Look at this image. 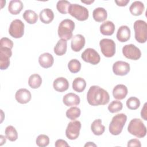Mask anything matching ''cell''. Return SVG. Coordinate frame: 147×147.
Listing matches in <instances>:
<instances>
[{"label":"cell","instance_id":"obj_1","mask_svg":"<svg viewBox=\"0 0 147 147\" xmlns=\"http://www.w3.org/2000/svg\"><path fill=\"white\" fill-rule=\"evenodd\" d=\"M88 103L92 106L105 105L109 103L110 96L107 91L98 86H92L87 94Z\"/></svg>","mask_w":147,"mask_h":147},{"label":"cell","instance_id":"obj_2","mask_svg":"<svg viewBox=\"0 0 147 147\" xmlns=\"http://www.w3.org/2000/svg\"><path fill=\"white\" fill-rule=\"evenodd\" d=\"M75 23L70 19L63 20L58 27V36L61 39L68 40L73 36L72 32L75 29Z\"/></svg>","mask_w":147,"mask_h":147},{"label":"cell","instance_id":"obj_3","mask_svg":"<svg viewBox=\"0 0 147 147\" xmlns=\"http://www.w3.org/2000/svg\"><path fill=\"white\" fill-rule=\"evenodd\" d=\"M126 121L127 116L123 113L118 114L114 116L109 127L110 133L114 136L121 134Z\"/></svg>","mask_w":147,"mask_h":147},{"label":"cell","instance_id":"obj_4","mask_svg":"<svg viewBox=\"0 0 147 147\" xmlns=\"http://www.w3.org/2000/svg\"><path fill=\"white\" fill-rule=\"evenodd\" d=\"M127 131L137 138H143L146 134V127L142 121L138 118H134L130 121Z\"/></svg>","mask_w":147,"mask_h":147},{"label":"cell","instance_id":"obj_5","mask_svg":"<svg viewBox=\"0 0 147 147\" xmlns=\"http://www.w3.org/2000/svg\"><path fill=\"white\" fill-rule=\"evenodd\" d=\"M135 38L140 43H145L147 40V24L145 21L137 20L134 23Z\"/></svg>","mask_w":147,"mask_h":147},{"label":"cell","instance_id":"obj_6","mask_svg":"<svg viewBox=\"0 0 147 147\" xmlns=\"http://www.w3.org/2000/svg\"><path fill=\"white\" fill-rule=\"evenodd\" d=\"M68 13L80 21L87 20L89 16V12L87 8L76 3L71 4Z\"/></svg>","mask_w":147,"mask_h":147},{"label":"cell","instance_id":"obj_7","mask_svg":"<svg viewBox=\"0 0 147 147\" xmlns=\"http://www.w3.org/2000/svg\"><path fill=\"white\" fill-rule=\"evenodd\" d=\"M99 45L102 54L106 57H113L115 53V43L109 38L102 39Z\"/></svg>","mask_w":147,"mask_h":147},{"label":"cell","instance_id":"obj_8","mask_svg":"<svg viewBox=\"0 0 147 147\" xmlns=\"http://www.w3.org/2000/svg\"><path fill=\"white\" fill-rule=\"evenodd\" d=\"M24 24L20 20H13L9 26V33L10 35L16 38H21L24 33Z\"/></svg>","mask_w":147,"mask_h":147},{"label":"cell","instance_id":"obj_9","mask_svg":"<svg viewBox=\"0 0 147 147\" xmlns=\"http://www.w3.org/2000/svg\"><path fill=\"white\" fill-rule=\"evenodd\" d=\"M81 123L79 121L73 120L68 124L65 130L66 137L71 140H76L79 136Z\"/></svg>","mask_w":147,"mask_h":147},{"label":"cell","instance_id":"obj_10","mask_svg":"<svg viewBox=\"0 0 147 147\" xmlns=\"http://www.w3.org/2000/svg\"><path fill=\"white\" fill-rule=\"evenodd\" d=\"M122 53L127 59L133 60H137L141 56L140 49L132 44L125 45L122 48Z\"/></svg>","mask_w":147,"mask_h":147},{"label":"cell","instance_id":"obj_11","mask_svg":"<svg viewBox=\"0 0 147 147\" xmlns=\"http://www.w3.org/2000/svg\"><path fill=\"white\" fill-rule=\"evenodd\" d=\"M82 59L86 62L92 65H96L100 62V57L99 53L92 48H87L82 53Z\"/></svg>","mask_w":147,"mask_h":147},{"label":"cell","instance_id":"obj_12","mask_svg":"<svg viewBox=\"0 0 147 147\" xmlns=\"http://www.w3.org/2000/svg\"><path fill=\"white\" fill-rule=\"evenodd\" d=\"M12 55L11 49L7 47H0V68L1 70L7 69L10 65V57Z\"/></svg>","mask_w":147,"mask_h":147},{"label":"cell","instance_id":"obj_13","mask_svg":"<svg viewBox=\"0 0 147 147\" xmlns=\"http://www.w3.org/2000/svg\"><path fill=\"white\" fill-rule=\"evenodd\" d=\"M130 69V65L128 63L123 61H117L113 65V71L114 74L118 76H125L127 75Z\"/></svg>","mask_w":147,"mask_h":147},{"label":"cell","instance_id":"obj_14","mask_svg":"<svg viewBox=\"0 0 147 147\" xmlns=\"http://www.w3.org/2000/svg\"><path fill=\"white\" fill-rule=\"evenodd\" d=\"M15 98L18 103L21 104H25L30 100L32 95L28 90L26 88H20L16 92Z\"/></svg>","mask_w":147,"mask_h":147},{"label":"cell","instance_id":"obj_15","mask_svg":"<svg viewBox=\"0 0 147 147\" xmlns=\"http://www.w3.org/2000/svg\"><path fill=\"white\" fill-rule=\"evenodd\" d=\"M86 42L84 37L82 34H76L72 37L71 49L75 52L80 51L84 47Z\"/></svg>","mask_w":147,"mask_h":147},{"label":"cell","instance_id":"obj_16","mask_svg":"<svg viewBox=\"0 0 147 147\" xmlns=\"http://www.w3.org/2000/svg\"><path fill=\"white\" fill-rule=\"evenodd\" d=\"M53 87L56 91L62 92L68 90L69 87V83L67 79L65 78L59 77L53 81Z\"/></svg>","mask_w":147,"mask_h":147},{"label":"cell","instance_id":"obj_17","mask_svg":"<svg viewBox=\"0 0 147 147\" xmlns=\"http://www.w3.org/2000/svg\"><path fill=\"white\" fill-rule=\"evenodd\" d=\"M63 103L67 106H72L78 105L80 102L79 96L76 94L69 92L63 96Z\"/></svg>","mask_w":147,"mask_h":147},{"label":"cell","instance_id":"obj_18","mask_svg":"<svg viewBox=\"0 0 147 147\" xmlns=\"http://www.w3.org/2000/svg\"><path fill=\"white\" fill-rule=\"evenodd\" d=\"M130 30L126 25H122L119 28L117 33V38L121 42H126L130 39Z\"/></svg>","mask_w":147,"mask_h":147},{"label":"cell","instance_id":"obj_19","mask_svg":"<svg viewBox=\"0 0 147 147\" xmlns=\"http://www.w3.org/2000/svg\"><path fill=\"white\" fill-rule=\"evenodd\" d=\"M128 92L127 88L124 84H118L115 86L113 90V97L118 100L124 99Z\"/></svg>","mask_w":147,"mask_h":147},{"label":"cell","instance_id":"obj_20","mask_svg":"<svg viewBox=\"0 0 147 147\" xmlns=\"http://www.w3.org/2000/svg\"><path fill=\"white\" fill-rule=\"evenodd\" d=\"M38 62L42 67L48 68L52 66L54 62V59L51 53H44L39 56Z\"/></svg>","mask_w":147,"mask_h":147},{"label":"cell","instance_id":"obj_21","mask_svg":"<svg viewBox=\"0 0 147 147\" xmlns=\"http://www.w3.org/2000/svg\"><path fill=\"white\" fill-rule=\"evenodd\" d=\"M39 17L40 21L42 23L48 24L53 21L54 18V13L51 9L46 8L40 12Z\"/></svg>","mask_w":147,"mask_h":147},{"label":"cell","instance_id":"obj_22","mask_svg":"<svg viewBox=\"0 0 147 147\" xmlns=\"http://www.w3.org/2000/svg\"><path fill=\"white\" fill-rule=\"evenodd\" d=\"M24 5L21 1L11 0L9 3L8 10L11 14L17 15L21 11Z\"/></svg>","mask_w":147,"mask_h":147},{"label":"cell","instance_id":"obj_23","mask_svg":"<svg viewBox=\"0 0 147 147\" xmlns=\"http://www.w3.org/2000/svg\"><path fill=\"white\" fill-rule=\"evenodd\" d=\"M115 31V25L112 21H107L100 26V33L106 36L112 35Z\"/></svg>","mask_w":147,"mask_h":147},{"label":"cell","instance_id":"obj_24","mask_svg":"<svg viewBox=\"0 0 147 147\" xmlns=\"http://www.w3.org/2000/svg\"><path fill=\"white\" fill-rule=\"evenodd\" d=\"M145 9L144 3L139 1L133 2L129 7V10L131 14L135 16H140L143 13Z\"/></svg>","mask_w":147,"mask_h":147},{"label":"cell","instance_id":"obj_25","mask_svg":"<svg viewBox=\"0 0 147 147\" xmlns=\"http://www.w3.org/2000/svg\"><path fill=\"white\" fill-rule=\"evenodd\" d=\"M93 18L98 22H103L107 19V13L103 7H97L92 12Z\"/></svg>","mask_w":147,"mask_h":147},{"label":"cell","instance_id":"obj_26","mask_svg":"<svg viewBox=\"0 0 147 147\" xmlns=\"http://www.w3.org/2000/svg\"><path fill=\"white\" fill-rule=\"evenodd\" d=\"M91 129L94 134L96 136H100L104 133L105 130V127L102 125L101 119H97L91 123Z\"/></svg>","mask_w":147,"mask_h":147},{"label":"cell","instance_id":"obj_27","mask_svg":"<svg viewBox=\"0 0 147 147\" xmlns=\"http://www.w3.org/2000/svg\"><path fill=\"white\" fill-rule=\"evenodd\" d=\"M67 42L66 40H59L54 47V52L57 56H62L66 53Z\"/></svg>","mask_w":147,"mask_h":147},{"label":"cell","instance_id":"obj_28","mask_svg":"<svg viewBox=\"0 0 147 147\" xmlns=\"http://www.w3.org/2000/svg\"><path fill=\"white\" fill-rule=\"evenodd\" d=\"M86 87V80L80 77L75 78L72 82V88L76 92H82Z\"/></svg>","mask_w":147,"mask_h":147},{"label":"cell","instance_id":"obj_29","mask_svg":"<svg viewBox=\"0 0 147 147\" xmlns=\"http://www.w3.org/2000/svg\"><path fill=\"white\" fill-rule=\"evenodd\" d=\"M24 19L29 24H34L38 20V16L32 10H26L23 14Z\"/></svg>","mask_w":147,"mask_h":147},{"label":"cell","instance_id":"obj_30","mask_svg":"<svg viewBox=\"0 0 147 147\" xmlns=\"http://www.w3.org/2000/svg\"><path fill=\"white\" fill-rule=\"evenodd\" d=\"M42 83V79L41 76L37 74H32L28 79V84L32 88H38Z\"/></svg>","mask_w":147,"mask_h":147},{"label":"cell","instance_id":"obj_31","mask_svg":"<svg viewBox=\"0 0 147 147\" xmlns=\"http://www.w3.org/2000/svg\"><path fill=\"white\" fill-rule=\"evenodd\" d=\"M5 136L7 139L10 141H15L18 138V133L14 127L9 125L5 129Z\"/></svg>","mask_w":147,"mask_h":147},{"label":"cell","instance_id":"obj_32","mask_svg":"<svg viewBox=\"0 0 147 147\" xmlns=\"http://www.w3.org/2000/svg\"><path fill=\"white\" fill-rule=\"evenodd\" d=\"M71 5L69 2L64 0L59 1L56 4V8L59 12L61 14H67L68 13V9Z\"/></svg>","mask_w":147,"mask_h":147},{"label":"cell","instance_id":"obj_33","mask_svg":"<svg viewBox=\"0 0 147 147\" xmlns=\"http://www.w3.org/2000/svg\"><path fill=\"white\" fill-rule=\"evenodd\" d=\"M80 109L77 107H71L66 111L67 117L71 120H75L80 115Z\"/></svg>","mask_w":147,"mask_h":147},{"label":"cell","instance_id":"obj_34","mask_svg":"<svg viewBox=\"0 0 147 147\" xmlns=\"http://www.w3.org/2000/svg\"><path fill=\"white\" fill-rule=\"evenodd\" d=\"M68 68L71 72L74 74L77 73L81 69V63L77 59H72L68 64Z\"/></svg>","mask_w":147,"mask_h":147},{"label":"cell","instance_id":"obj_35","mask_svg":"<svg viewBox=\"0 0 147 147\" xmlns=\"http://www.w3.org/2000/svg\"><path fill=\"white\" fill-rule=\"evenodd\" d=\"M123 108V104L118 100L112 101L108 106V110L111 113H117L121 111Z\"/></svg>","mask_w":147,"mask_h":147},{"label":"cell","instance_id":"obj_36","mask_svg":"<svg viewBox=\"0 0 147 147\" xmlns=\"http://www.w3.org/2000/svg\"><path fill=\"white\" fill-rule=\"evenodd\" d=\"M126 106L130 110H136L140 106V101L137 98L131 96L126 100Z\"/></svg>","mask_w":147,"mask_h":147},{"label":"cell","instance_id":"obj_37","mask_svg":"<svg viewBox=\"0 0 147 147\" xmlns=\"http://www.w3.org/2000/svg\"><path fill=\"white\" fill-rule=\"evenodd\" d=\"M36 142L37 146L40 147H45L49 145V138L47 135L40 134L36 138Z\"/></svg>","mask_w":147,"mask_h":147},{"label":"cell","instance_id":"obj_38","mask_svg":"<svg viewBox=\"0 0 147 147\" xmlns=\"http://www.w3.org/2000/svg\"><path fill=\"white\" fill-rule=\"evenodd\" d=\"M13 47V42L10 39L7 37H2L0 40V47H7L11 49Z\"/></svg>","mask_w":147,"mask_h":147},{"label":"cell","instance_id":"obj_39","mask_svg":"<svg viewBox=\"0 0 147 147\" xmlns=\"http://www.w3.org/2000/svg\"><path fill=\"white\" fill-rule=\"evenodd\" d=\"M127 146H137L141 147V144L140 141L137 138H133L129 140L127 142Z\"/></svg>","mask_w":147,"mask_h":147},{"label":"cell","instance_id":"obj_40","mask_svg":"<svg viewBox=\"0 0 147 147\" xmlns=\"http://www.w3.org/2000/svg\"><path fill=\"white\" fill-rule=\"evenodd\" d=\"M55 146L56 147H61V146H64L65 147V146H69V145L64 140L59 139L56 141Z\"/></svg>","mask_w":147,"mask_h":147},{"label":"cell","instance_id":"obj_41","mask_svg":"<svg viewBox=\"0 0 147 147\" xmlns=\"http://www.w3.org/2000/svg\"><path fill=\"white\" fill-rule=\"evenodd\" d=\"M147 113H146V103H145L144 105L143 108L141 110V117L145 120L146 121L147 120Z\"/></svg>","mask_w":147,"mask_h":147},{"label":"cell","instance_id":"obj_42","mask_svg":"<svg viewBox=\"0 0 147 147\" xmlns=\"http://www.w3.org/2000/svg\"><path fill=\"white\" fill-rule=\"evenodd\" d=\"M115 2L119 6H125L129 2V0H119L115 1Z\"/></svg>","mask_w":147,"mask_h":147},{"label":"cell","instance_id":"obj_43","mask_svg":"<svg viewBox=\"0 0 147 147\" xmlns=\"http://www.w3.org/2000/svg\"><path fill=\"white\" fill-rule=\"evenodd\" d=\"M6 138L2 136V135H1L0 136V139H1V144H0V145H2L3 144H5L6 142Z\"/></svg>","mask_w":147,"mask_h":147},{"label":"cell","instance_id":"obj_44","mask_svg":"<svg viewBox=\"0 0 147 147\" xmlns=\"http://www.w3.org/2000/svg\"><path fill=\"white\" fill-rule=\"evenodd\" d=\"M96 146V145H95V144H94L93 142H88L84 145V146Z\"/></svg>","mask_w":147,"mask_h":147},{"label":"cell","instance_id":"obj_45","mask_svg":"<svg viewBox=\"0 0 147 147\" xmlns=\"http://www.w3.org/2000/svg\"><path fill=\"white\" fill-rule=\"evenodd\" d=\"M81 2H83V3H84L86 4H87V5H90L92 3H93L94 2V0H92V1H81Z\"/></svg>","mask_w":147,"mask_h":147}]
</instances>
